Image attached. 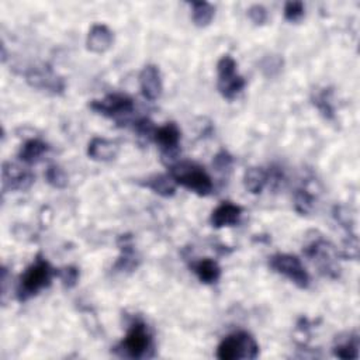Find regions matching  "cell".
<instances>
[{
  "mask_svg": "<svg viewBox=\"0 0 360 360\" xmlns=\"http://www.w3.org/2000/svg\"><path fill=\"white\" fill-rule=\"evenodd\" d=\"M55 276L56 269H53L45 257L38 255L20 277L15 292L17 300L20 302H25L30 298L35 297L41 290L49 287Z\"/></svg>",
  "mask_w": 360,
  "mask_h": 360,
  "instance_id": "1",
  "label": "cell"
},
{
  "mask_svg": "<svg viewBox=\"0 0 360 360\" xmlns=\"http://www.w3.org/2000/svg\"><path fill=\"white\" fill-rule=\"evenodd\" d=\"M167 167L169 174L173 177L177 186H181L200 197H205L212 193V179L200 165L188 160H181L170 163L167 165Z\"/></svg>",
  "mask_w": 360,
  "mask_h": 360,
  "instance_id": "2",
  "label": "cell"
},
{
  "mask_svg": "<svg viewBox=\"0 0 360 360\" xmlns=\"http://www.w3.org/2000/svg\"><path fill=\"white\" fill-rule=\"evenodd\" d=\"M115 352L129 359L150 357L153 352V338L148 325L141 319L134 321L122 342L115 347Z\"/></svg>",
  "mask_w": 360,
  "mask_h": 360,
  "instance_id": "3",
  "label": "cell"
},
{
  "mask_svg": "<svg viewBox=\"0 0 360 360\" xmlns=\"http://www.w3.org/2000/svg\"><path fill=\"white\" fill-rule=\"evenodd\" d=\"M257 356L259 345L256 339L245 330L225 336L217 347V357L219 360H255Z\"/></svg>",
  "mask_w": 360,
  "mask_h": 360,
  "instance_id": "4",
  "label": "cell"
},
{
  "mask_svg": "<svg viewBox=\"0 0 360 360\" xmlns=\"http://www.w3.org/2000/svg\"><path fill=\"white\" fill-rule=\"evenodd\" d=\"M304 255L311 259L316 267L318 271L329 278H338L339 277V263H338V256L339 252L335 249V246L325 240L323 238L318 236L314 238L311 242H308L304 246Z\"/></svg>",
  "mask_w": 360,
  "mask_h": 360,
  "instance_id": "5",
  "label": "cell"
},
{
  "mask_svg": "<svg viewBox=\"0 0 360 360\" xmlns=\"http://www.w3.org/2000/svg\"><path fill=\"white\" fill-rule=\"evenodd\" d=\"M217 89L226 100H233L246 86L243 76L238 73L236 60L231 55H222L217 63Z\"/></svg>",
  "mask_w": 360,
  "mask_h": 360,
  "instance_id": "6",
  "label": "cell"
},
{
  "mask_svg": "<svg viewBox=\"0 0 360 360\" xmlns=\"http://www.w3.org/2000/svg\"><path fill=\"white\" fill-rule=\"evenodd\" d=\"M269 266L274 273L288 278L298 288L305 290L309 287L311 277L295 255L274 253L269 257Z\"/></svg>",
  "mask_w": 360,
  "mask_h": 360,
  "instance_id": "7",
  "label": "cell"
},
{
  "mask_svg": "<svg viewBox=\"0 0 360 360\" xmlns=\"http://www.w3.org/2000/svg\"><path fill=\"white\" fill-rule=\"evenodd\" d=\"M90 110L94 112L105 117V118H114L120 120L122 117L129 115L134 111V100L122 93H110L104 96L103 98L91 100L89 103Z\"/></svg>",
  "mask_w": 360,
  "mask_h": 360,
  "instance_id": "8",
  "label": "cell"
},
{
  "mask_svg": "<svg viewBox=\"0 0 360 360\" xmlns=\"http://www.w3.org/2000/svg\"><path fill=\"white\" fill-rule=\"evenodd\" d=\"M27 83L38 90L62 94L65 91V80L49 65L31 66L24 72Z\"/></svg>",
  "mask_w": 360,
  "mask_h": 360,
  "instance_id": "9",
  "label": "cell"
},
{
  "mask_svg": "<svg viewBox=\"0 0 360 360\" xmlns=\"http://www.w3.org/2000/svg\"><path fill=\"white\" fill-rule=\"evenodd\" d=\"M181 139L180 128L176 122H166L160 127H156L152 141L160 148L162 156L173 160L179 153V145Z\"/></svg>",
  "mask_w": 360,
  "mask_h": 360,
  "instance_id": "10",
  "label": "cell"
},
{
  "mask_svg": "<svg viewBox=\"0 0 360 360\" xmlns=\"http://www.w3.org/2000/svg\"><path fill=\"white\" fill-rule=\"evenodd\" d=\"M1 177H3V190L4 191L6 190H10V191L28 190L35 180V176L30 170H25L11 162L3 163Z\"/></svg>",
  "mask_w": 360,
  "mask_h": 360,
  "instance_id": "11",
  "label": "cell"
},
{
  "mask_svg": "<svg viewBox=\"0 0 360 360\" xmlns=\"http://www.w3.org/2000/svg\"><path fill=\"white\" fill-rule=\"evenodd\" d=\"M117 245L120 249V256H118L117 262L114 263L112 269L115 271H121V273H131V271L136 270L141 263V259L135 250L132 236L128 233L120 235L117 239Z\"/></svg>",
  "mask_w": 360,
  "mask_h": 360,
  "instance_id": "12",
  "label": "cell"
},
{
  "mask_svg": "<svg viewBox=\"0 0 360 360\" xmlns=\"http://www.w3.org/2000/svg\"><path fill=\"white\" fill-rule=\"evenodd\" d=\"M139 89L142 96L149 101H156L163 93L160 70L156 65H145L139 73Z\"/></svg>",
  "mask_w": 360,
  "mask_h": 360,
  "instance_id": "13",
  "label": "cell"
},
{
  "mask_svg": "<svg viewBox=\"0 0 360 360\" xmlns=\"http://www.w3.org/2000/svg\"><path fill=\"white\" fill-rule=\"evenodd\" d=\"M243 208L231 201H224L218 207H215L210 215V224L214 228H225L235 226L239 224Z\"/></svg>",
  "mask_w": 360,
  "mask_h": 360,
  "instance_id": "14",
  "label": "cell"
},
{
  "mask_svg": "<svg viewBox=\"0 0 360 360\" xmlns=\"http://www.w3.org/2000/svg\"><path fill=\"white\" fill-rule=\"evenodd\" d=\"M114 44V32L105 24H94L89 30L86 48L93 53H104Z\"/></svg>",
  "mask_w": 360,
  "mask_h": 360,
  "instance_id": "15",
  "label": "cell"
},
{
  "mask_svg": "<svg viewBox=\"0 0 360 360\" xmlns=\"http://www.w3.org/2000/svg\"><path fill=\"white\" fill-rule=\"evenodd\" d=\"M120 153V145L115 141L96 136L87 145V156L96 162H111Z\"/></svg>",
  "mask_w": 360,
  "mask_h": 360,
  "instance_id": "16",
  "label": "cell"
},
{
  "mask_svg": "<svg viewBox=\"0 0 360 360\" xmlns=\"http://www.w3.org/2000/svg\"><path fill=\"white\" fill-rule=\"evenodd\" d=\"M191 269L200 283L202 284H215L221 278V267L219 264L211 259V257H204L197 260L195 263L191 264Z\"/></svg>",
  "mask_w": 360,
  "mask_h": 360,
  "instance_id": "17",
  "label": "cell"
},
{
  "mask_svg": "<svg viewBox=\"0 0 360 360\" xmlns=\"http://www.w3.org/2000/svg\"><path fill=\"white\" fill-rule=\"evenodd\" d=\"M142 186L152 190L155 194L169 198L173 197L176 194V181L173 180V177L167 173V174H152L148 179H145V181H142Z\"/></svg>",
  "mask_w": 360,
  "mask_h": 360,
  "instance_id": "18",
  "label": "cell"
},
{
  "mask_svg": "<svg viewBox=\"0 0 360 360\" xmlns=\"http://www.w3.org/2000/svg\"><path fill=\"white\" fill-rule=\"evenodd\" d=\"M49 150V145L38 138H32L25 141L20 150H18V159L27 165L37 163L46 152Z\"/></svg>",
  "mask_w": 360,
  "mask_h": 360,
  "instance_id": "19",
  "label": "cell"
},
{
  "mask_svg": "<svg viewBox=\"0 0 360 360\" xmlns=\"http://www.w3.org/2000/svg\"><path fill=\"white\" fill-rule=\"evenodd\" d=\"M269 183V173L260 166H252L243 173V186L250 194H260Z\"/></svg>",
  "mask_w": 360,
  "mask_h": 360,
  "instance_id": "20",
  "label": "cell"
},
{
  "mask_svg": "<svg viewBox=\"0 0 360 360\" xmlns=\"http://www.w3.org/2000/svg\"><path fill=\"white\" fill-rule=\"evenodd\" d=\"M191 20L195 27L204 28L207 27L215 14V7L208 1H191Z\"/></svg>",
  "mask_w": 360,
  "mask_h": 360,
  "instance_id": "21",
  "label": "cell"
},
{
  "mask_svg": "<svg viewBox=\"0 0 360 360\" xmlns=\"http://www.w3.org/2000/svg\"><path fill=\"white\" fill-rule=\"evenodd\" d=\"M314 105L318 108L321 115L326 120L335 118V105H333V90L332 87H323L318 90L314 97Z\"/></svg>",
  "mask_w": 360,
  "mask_h": 360,
  "instance_id": "22",
  "label": "cell"
},
{
  "mask_svg": "<svg viewBox=\"0 0 360 360\" xmlns=\"http://www.w3.org/2000/svg\"><path fill=\"white\" fill-rule=\"evenodd\" d=\"M332 352H333V356L338 357V359H343V360L357 359L359 357V338H357V335H353L347 340L336 345Z\"/></svg>",
  "mask_w": 360,
  "mask_h": 360,
  "instance_id": "23",
  "label": "cell"
},
{
  "mask_svg": "<svg viewBox=\"0 0 360 360\" xmlns=\"http://www.w3.org/2000/svg\"><path fill=\"white\" fill-rule=\"evenodd\" d=\"M45 180L53 188H65L68 186V174L59 165H49L45 170Z\"/></svg>",
  "mask_w": 360,
  "mask_h": 360,
  "instance_id": "24",
  "label": "cell"
},
{
  "mask_svg": "<svg viewBox=\"0 0 360 360\" xmlns=\"http://www.w3.org/2000/svg\"><path fill=\"white\" fill-rule=\"evenodd\" d=\"M314 207V195L307 188H298L294 194V210L300 215H307Z\"/></svg>",
  "mask_w": 360,
  "mask_h": 360,
  "instance_id": "25",
  "label": "cell"
},
{
  "mask_svg": "<svg viewBox=\"0 0 360 360\" xmlns=\"http://www.w3.org/2000/svg\"><path fill=\"white\" fill-rule=\"evenodd\" d=\"M79 269L76 266H65L60 269H56V277L60 280L62 285L65 288H73L79 281Z\"/></svg>",
  "mask_w": 360,
  "mask_h": 360,
  "instance_id": "26",
  "label": "cell"
},
{
  "mask_svg": "<svg viewBox=\"0 0 360 360\" xmlns=\"http://www.w3.org/2000/svg\"><path fill=\"white\" fill-rule=\"evenodd\" d=\"M305 14L302 1H287L284 4V18L290 22H300Z\"/></svg>",
  "mask_w": 360,
  "mask_h": 360,
  "instance_id": "27",
  "label": "cell"
},
{
  "mask_svg": "<svg viewBox=\"0 0 360 360\" xmlns=\"http://www.w3.org/2000/svg\"><path fill=\"white\" fill-rule=\"evenodd\" d=\"M156 129V125L152 120H149L148 117H142L136 121H134V131L139 135V136H145L152 139L153 132Z\"/></svg>",
  "mask_w": 360,
  "mask_h": 360,
  "instance_id": "28",
  "label": "cell"
},
{
  "mask_svg": "<svg viewBox=\"0 0 360 360\" xmlns=\"http://www.w3.org/2000/svg\"><path fill=\"white\" fill-rule=\"evenodd\" d=\"M232 163H233V158H232V155H231L228 150H225V149L219 150V152L214 156V159H212V166H214L215 170H218V172L229 170V169L232 167Z\"/></svg>",
  "mask_w": 360,
  "mask_h": 360,
  "instance_id": "29",
  "label": "cell"
},
{
  "mask_svg": "<svg viewBox=\"0 0 360 360\" xmlns=\"http://www.w3.org/2000/svg\"><path fill=\"white\" fill-rule=\"evenodd\" d=\"M283 60L277 56H266L262 60V70L266 76H274L281 70Z\"/></svg>",
  "mask_w": 360,
  "mask_h": 360,
  "instance_id": "30",
  "label": "cell"
},
{
  "mask_svg": "<svg viewBox=\"0 0 360 360\" xmlns=\"http://www.w3.org/2000/svg\"><path fill=\"white\" fill-rule=\"evenodd\" d=\"M248 17L255 25H263L267 21V10L262 4H253L248 8Z\"/></svg>",
  "mask_w": 360,
  "mask_h": 360,
  "instance_id": "31",
  "label": "cell"
}]
</instances>
